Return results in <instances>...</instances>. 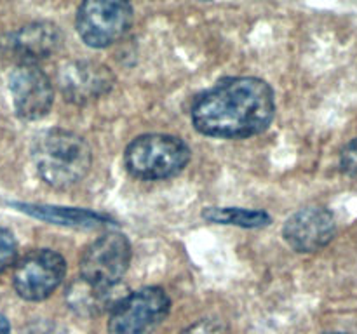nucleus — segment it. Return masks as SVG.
I'll use <instances>...</instances> for the list:
<instances>
[{"label": "nucleus", "instance_id": "1", "mask_svg": "<svg viewBox=\"0 0 357 334\" xmlns=\"http://www.w3.org/2000/svg\"><path fill=\"white\" fill-rule=\"evenodd\" d=\"M275 113L274 90L257 77H236L216 84L192 104V122L211 138H250L271 125Z\"/></svg>", "mask_w": 357, "mask_h": 334}, {"label": "nucleus", "instance_id": "2", "mask_svg": "<svg viewBox=\"0 0 357 334\" xmlns=\"http://www.w3.org/2000/svg\"><path fill=\"white\" fill-rule=\"evenodd\" d=\"M31 159L38 176L52 188H70L89 174L93 153L86 139L65 129H51L31 146Z\"/></svg>", "mask_w": 357, "mask_h": 334}, {"label": "nucleus", "instance_id": "3", "mask_svg": "<svg viewBox=\"0 0 357 334\" xmlns=\"http://www.w3.org/2000/svg\"><path fill=\"white\" fill-rule=\"evenodd\" d=\"M190 160V148L176 136L145 134L126 148V169L139 180H166L183 170Z\"/></svg>", "mask_w": 357, "mask_h": 334}, {"label": "nucleus", "instance_id": "4", "mask_svg": "<svg viewBox=\"0 0 357 334\" xmlns=\"http://www.w3.org/2000/svg\"><path fill=\"white\" fill-rule=\"evenodd\" d=\"M169 308V296L160 287L126 294L110 312L108 334H146L166 319Z\"/></svg>", "mask_w": 357, "mask_h": 334}, {"label": "nucleus", "instance_id": "5", "mask_svg": "<svg viewBox=\"0 0 357 334\" xmlns=\"http://www.w3.org/2000/svg\"><path fill=\"white\" fill-rule=\"evenodd\" d=\"M132 23L131 3L121 0H91L77 10L75 26L91 47H108L128 33Z\"/></svg>", "mask_w": 357, "mask_h": 334}, {"label": "nucleus", "instance_id": "6", "mask_svg": "<svg viewBox=\"0 0 357 334\" xmlns=\"http://www.w3.org/2000/svg\"><path fill=\"white\" fill-rule=\"evenodd\" d=\"M65 273L66 263L61 254L51 249H38L17 263L13 284L17 294L26 301H42L59 287Z\"/></svg>", "mask_w": 357, "mask_h": 334}, {"label": "nucleus", "instance_id": "7", "mask_svg": "<svg viewBox=\"0 0 357 334\" xmlns=\"http://www.w3.org/2000/svg\"><path fill=\"white\" fill-rule=\"evenodd\" d=\"M131 263V244L121 233L94 240L80 257V277L100 284H121Z\"/></svg>", "mask_w": 357, "mask_h": 334}, {"label": "nucleus", "instance_id": "8", "mask_svg": "<svg viewBox=\"0 0 357 334\" xmlns=\"http://www.w3.org/2000/svg\"><path fill=\"white\" fill-rule=\"evenodd\" d=\"M14 110L24 120H38L49 113L54 90L49 77L37 65H17L9 77Z\"/></svg>", "mask_w": 357, "mask_h": 334}, {"label": "nucleus", "instance_id": "9", "mask_svg": "<svg viewBox=\"0 0 357 334\" xmlns=\"http://www.w3.org/2000/svg\"><path fill=\"white\" fill-rule=\"evenodd\" d=\"M58 84L66 101L87 104L110 93L115 77L98 61H72L59 70Z\"/></svg>", "mask_w": 357, "mask_h": 334}, {"label": "nucleus", "instance_id": "10", "mask_svg": "<svg viewBox=\"0 0 357 334\" xmlns=\"http://www.w3.org/2000/svg\"><path fill=\"white\" fill-rule=\"evenodd\" d=\"M335 216L324 207H305L284 223L282 237L296 253H316L333 240Z\"/></svg>", "mask_w": 357, "mask_h": 334}, {"label": "nucleus", "instance_id": "11", "mask_svg": "<svg viewBox=\"0 0 357 334\" xmlns=\"http://www.w3.org/2000/svg\"><path fill=\"white\" fill-rule=\"evenodd\" d=\"M61 44L63 35L59 28L47 21H38L7 35L2 40V49L7 56L17 59L20 65H35L54 54Z\"/></svg>", "mask_w": 357, "mask_h": 334}, {"label": "nucleus", "instance_id": "12", "mask_svg": "<svg viewBox=\"0 0 357 334\" xmlns=\"http://www.w3.org/2000/svg\"><path fill=\"white\" fill-rule=\"evenodd\" d=\"M124 296L121 284H100L79 277L66 289L65 298L77 315L96 317L112 312Z\"/></svg>", "mask_w": 357, "mask_h": 334}, {"label": "nucleus", "instance_id": "13", "mask_svg": "<svg viewBox=\"0 0 357 334\" xmlns=\"http://www.w3.org/2000/svg\"><path fill=\"white\" fill-rule=\"evenodd\" d=\"M23 211L38 219L66 226H80V228H93L98 225H107L108 218L87 209L56 207V205H21Z\"/></svg>", "mask_w": 357, "mask_h": 334}, {"label": "nucleus", "instance_id": "14", "mask_svg": "<svg viewBox=\"0 0 357 334\" xmlns=\"http://www.w3.org/2000/svg\"><path fill=\"white\" fill-rule=\"evenodd\" d=\"M202 218L215 225H234L241 228H261L271 223V216L265 211L243 207H206Z\"/></svg>", "mask_w": 357, "mask_h": 334}, {"label": "nucleus", "instance_id": "15", "mask_svg": "<svg viewBox=\"0 0 357 334\" xmlns=\"http://www.w3.org/2000/svg\"><path fill=\"white\" fill-rule=\"evenodd\" d=\"M17 256V244L13 232L0 226V273L14 263Z\"/></svg>", "mask_w": 357, "mask_h": 334}, {"label": "nucleus", "instance_id": "16", "mask_svg": "<svg viewBox=\"0 0 357 334\" xmlns=\"http://www.w3.org/2000/svg\"><path fill=\"white\" fill-rule=\"evenodd\" d=\"M183 334H229V327L216 319H202L188 327Z\"/></svg>", "mask_w": 357, "mask_h": 334}, {"label": "nucleus", "instance_id": "17", "mask_svg": "<svg viewBox=\"0 0 357 334\" xmlns=\"http://www.w3.org/2000/svg\"><path fill=\"white\" fill-rule=\"evenodd\" d=\"M340 167L347 176L357 177V138L342 150Z\"/></svg>", "mask_w": 357, "mask_h": 334}, {"label": "nucleus", "instance_id": "18", "mask_svg": "<svg viewBox=\"0 0 357 334\" xmlns=\"http://www.w3.org/2000/svg\"><path fill=\"white\" fill-rule=\"evenodd\" d=\"M21 334H59L58 327L54 324H49V322H33L23 329Z\"/></svg>", "mask_w": 357, "mask_h": 334}, {"label": "nucleus", "instance_id": "19", "mask_svg": "<svg viewBox=\"0 0 357 334\" xmlns=\"http://www.w3.org/2000/svg\"><path fill=\"white\" fill-rule=\"evenodd\" d=\"M0 334H9V322L3 315H0Z\"/></svg>", "mask_w": 357, "mask_h": 334}, {"label": "nucleus", "instance_id": "20", "mask_svg": "<svg viewBox=\"0 0 357 334\" xmlns=\"http://www.w3.org/2000/svg\"><path fill=\"white\" fill-rule=\"evenodd\" d=\"M326 334H344V333H326Z\"/></svg>", "mask_w": 357, "mask_h": 334}]
</instances>
